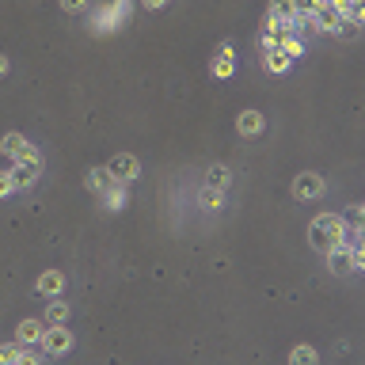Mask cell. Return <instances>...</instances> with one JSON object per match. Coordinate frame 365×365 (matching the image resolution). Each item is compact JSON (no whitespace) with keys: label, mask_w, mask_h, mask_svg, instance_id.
Masks as SVG:
<instances>
[{"label":"cell","mask_w":365,"mask_h":365,"mask_svg":"<svg viewBox=\"0 0 365 365\" xmlns=\"http://www.w3.org/2000/svg\"><path fill=\"white\" fill-rule=\"evenodd\" d=\"M42 335H46V324H42V320H23V324L16 327L19 346H34V342H42Z\"/></svg>","instance_id":"obj_7"},{"label":"cell","mask_w":365,"mask_h":365,"mask_svg":"<svg viewBox=\"0 0 365 365\" xmlns=\"http://www.w3.org/2000/svg\"><path fill=\"white\" fill-rule=\"evenodd\" d=\"M4 73H8V57L0 54V76H4Z\"/></svg>","instance_id":"obj_31"},{"label":"cell","mask_w":365,"mask_h":365,"mask_svg":"<svg viewBox=\"0 0 365 365\" xmlns=\"http://www.w3.org/2000/svg\"><path fill=\"white\" fill-rule=\"evenodd\" d=\"M103 206L107 210H122V206H126V187H122V183L118 187H107L103 190Z\"/></svg>","instance_id":"obj_18"},{"label":"cell","mask_w":365,"mask_h":365,"mask_svg":"<svg viewBox=\"0 0 365 365\" xmlns=\"http://www.w3.org/2000/svg\"><path fill=\"white\" fill-rule=\"evenodd\" d=\"M69 320V305L65 300H54V305H46V324L49 327H65Z\"/></svg>","instance_id":"obj_15"},{"label":"cell","mask_w":365,"mask_h":365,"mask_svg":"<svg viewBox=\"0 0 365 365\" xmlns=\"http://www.w3.org/2000/svg\"><path fill=\"white\" fill-rule=\"evenodd\" d=\"M198 202H202V206H206V210H210V206H213V210H217V206H221V202H225V190H213V187H202V195H198Z\"/></svg>","instance_id":"obj_21"},{"label":"cell","mask_w":365,"mask_h":365,"mask_svg":"<svg viewBox=\"0 0 365 365\" xmlns=\"http://www.w3.org/2000/svg\"><path fill=\"white\" fill-rule=\"evenodd\" d=\"M61 8L65 12H84L88 8V0H61Z\"/></svg>","instance_id":"obj_28"},{"label":"cell","mask_w":365,"mask_h":365,"mask_svg":"<svg viewBox=\"0 0 365 365\" xmlns=\"http://www.w3.org/2000/svg\"><path fill=\"white\" fill-rule=\"evenodd\" d=\"M42 346H46V354L61 357L73 350V335L65 331V327H46V335H42Z\"/></svg>","instance_id":"obj_5"},{"label":"cell","mask_w":365,"mask_h":365,"mask_svg":"<svg viewBox=\"0 0 365 365\" xmlns=\"http://www.w3.org/2000/svg\"><path fill=\"white\" fill-rule=\"evenodd\" d=\"M357 27H362L357 19H346V16H342V19H339V27H335V34H339V38H354Z\"/></svg>","instance_id":"obj_23"},{"label":"cell","mask_w":365,"mask_h":365,"mask_svg":"<svg viewBox=\"0 0 365 365\" xmlns=\"http://www.w3.org/2000/svg\"><path fill=\"white\" fill-rule=\"evenodd\" d=\"M0 153L8 156V160H19V156L27 153V137L23 133H4V137H0Z\"/></svg>","instance_id":"obj_11"},{"label":"cell","mask_w":365,"mask_h":365,"mask_svg":"<svg viewBox=\"0 0 365 365\" xmlns=\"http://www.w3.org/2000/svg\"><path fill=\"white\" fill-rule=\"evenodd\" d=\"M236 130H240L243 137H255V133H263V114H259V111H243L240 118H236Z\"/></svg>","instance_id":"obj_12"},{"label":"cell","mask_w":365,"mask_h":365,"mask_svg":"<svg viewBox=\"0 0 365 365\" xmlns=\"http://www.w3.org/2000/svg\"><path fill=\"white\" fill-rule=\"evenodd\" d=\"M16 365H38V354H34V350H27V346H19Z\"/></svg>","instance_id":"obj_26"},{"label":"cell","mask_w":365,"mask_h":365,"mask_svg":"<svg viewBox=\"0 0 365 365\" xmlns=\"http://www.w3.org/2000/svg\"><path fill=\"white\" fill-rule=\"evenodd\" d=\"M342 232H346V221L339 213H320L309 228V240L316 252H331L335 243H342Z\"/></svg>","instance_id":"obj_1"},{"label":"cell","mask_w":365,"mask_h":365,"mask_svg":"<svg viewBox=\"0 0 365 365\" xmlns=\"http://www.w3.org/2000/svg\"><path fill=\"white\" fill-rule=\"evenodd\" d=\"M324 179L316 175V171H300L297 179H293V198H300V202H316V198H324Z\"/></svg>","instance_id":"obj_3"},{"label":"cell","mask_w":365,"mask_h":365,"mask_svg":"<svg viewBox=\"0 0 365 365\" xmlns=\"http://www.w3.org/2000/svg\"><path fill=\"white\" fill-rule=\"evenodd\" d=\"M270 16L282 19V23H289V19L297 16V8H293V0H270Z\"/></svg>","instance_id":"obj_19"},{"label":"cell","mask_w":365,"mask_h":365,"mask_svg":"<svg viewBox=\"0 0 365 365\" xmlns=\"http://www.w3.org/2000/svg\"><path fill=\"white\" fill-rule=\"evenodd\" d=\"M141 4H145V8H164L168 0H141Z\"/></svg>","instance_id":"obj_30"},{"label":"cell","mask_w":365,"mask_h":365,"mask_svg":"<svg viewBox=\"0 0 365 365\" xmlns=\"http://www.w3.org/2000/svg\"><path fill=\"white\" fill-rule=\"evenodd\" d=\"M12 190H16V183H12V175H8V171H0V198H8Z\"/></svg>","instance_id":"obj_27"},{"label":"cell","mask_w":365,"mask_h":365,"mask_svg":"<svg viewBox=\"0 0 365 365\" xmlns=\"http://www.w3.org/2000/svg\"><path fill=\"white\" fill-rule=\"evenodd\" d=\"M8 175H12V183H16V190H19V187H31L34 179L42 175V156H38V148L27 145V153L16 160V168H12Z\"/></svg>","instance_id":"obj_2"},{"label":"cell","mask_w":365,"mask_h":365,"mask_svg":"<svg viewBox=\"0 0 365 365\" xmlns=\"http://www.w3.org/2000/svg\"><path fill=\"white\" fill-rule=\"evenodd\" d=\"M137 171H141V164H137V156H130V153L111 156V164H107V175H111L114 183H133Z\"/></svg>","instance_id":"obj_4"},{"label":"cell","mask_w":365,"mask_h":365,"mask_svg":"<svg viewBox=\"0 0 365 365\" xmlns=\"http://www.w3.org/2000/svg\"><path fill=\"white\" fill-rule=\"evenodd\" d=\"M263 61H267L270 73H289V65H293V61L282 54V49H270V54H263Z\"/></svg>","instance_id":"obj_17"},{"label":"cell","mask_w":365,"mask_h":365,"mask_svg":"<svg viewBox=\"0 0 365 365\" xmlns=\"http://www.w3.org/2000/svg\"><path fill=\"white\" fill-rule=\"evenodd\" d=\"M16 354H19V342H12V346H0V365H16Z\"/></svg>","instance_id":"obj_24"},{"label":"cell","mask_w":365,"mask_h":365,"mask_svg":"<svg viewBox=\"0 0 365 365\" xmlns=\"http://www.w3.org/2000/svg\"><path fill=\"white\" fill-rule=\"evenodd\" d=\"M107 8H111L114 23H126V19H130V0H111Z\"/></svg>","instance_id":"obj_22"},{"label":"cell","mask_w":365,"mask_h":365,"mask_svg":"<svg viewBox=\"0 0 365 365\" xmlns=\"http://www.w3.org/2000/svg\"><path fill=\"white\" fill-rule=\"evenodd\" d=\"M289 365H316V350L312 346H293Z\"/></svg>","instance_id":"obj_20"},{"label":"cell","mask_w":365,"mask_h":365,"mask_svg":"<svg viewBox=\"0 0 365 365\" xmlns=\"http://www.w3.org/2000/svg\"><path fill=\"white\" fill-rule=\"evenodd\" d=\"M232 42H221V49H217V61H213V76H221V80H228L232 76Z\"/></svg>","instance_id":"obj_10"},{"label":"cell","mask_w":365,"mask_h":365,"mask_svg":"<svg viewBox=\"0 0 365 365\" xmlns=\"http://www.w3.org/2000/svg\"><path fill=\"white\" fill-rule=\"evenodd\" d=\"M339 19H342V12L335 8V4H320V8L312 12V23H316V31H327V34H335Z\"/></svg>","instance_id":"obj_6"},{"label":"cell","mask_w":365,"mask_h":365,"mask_svg":"<svg viewBox=\"0 0 365 365\" xmlns=\"http://www.w3.org/2000/svg\"><path fill=\"white\" fill-rule=\"evenodd\" d=\"M84 183H88V190H96V195H103V190L111 187L114 179L107 175V168H91L88 175H84Z\"/></svg>","instance_id":"obj_13"},{"label":"cell","mask_w":365,"mask_h":365,"mask_svg":"<svg viewBox=\"0 0 365 365\" xmlns=\"http://www.w3.org/2000/svg\"><path fill=\"white\" fill-rule=\"evenodd\" d=\"M91 27H96V34H111L114 27H118V23H114V16H111V8H107V4H103V8H96V16H91Z\"/></svg>","instance_id":"obj_16"},{"label":"cell","mask_w":365,"mask_h":365,"mask_svg":"<svg viewBox=\"0 0 365 365\" xmlns=\"http://www.w3.org/2000/svg\"><path fill=\"white\" fill-rule=\"evenodd\" d=\"M346 221H350V225H362V206H350V210H346Z\"/></svg>","instance_id":"obj_29"},{"label":"cell","mask_w":365,"mask_h":365,"mask_svg":"<svg viewBox=\"0 0 365 365\" xmlns=\"http://www.w3.org/2000/svg\"><path fill=\"white\" fill-rule=\"evenodd\" d=\"M228 179H232V175H228V168H225V164H213V168L206 171V187H213V190H225V187H228Z\"/></svg>","instance_id":"obj_14"},{"label":"cell","mask_w":365,"mask_h":365,"mask_svg":"<svg viewBox=\"0 0 365 365\" xmlns=\"http://www.w3.org/2000/svg\"><path fill=\"white\" fill-rule=\"evenodd\" d=\"M293 8H297V16H312L320 8V0H293Z\"/></svg>","instance_id":"obj_25"},{"label":"cell","mask_w":365,"mask_h":365,"mask_svg":"<svg viewBox=\"0 0 365 365\" xmlns=\"http://www.w3.org/2000/svg\"><path fill=\"white\" fill-rule=\"evenodd\" d=\"M327 255V270L331 274H350V247L346 243H335L331 252H324Z\"/></svg>","instance_id":"obj_8"},{"label":"cell","mask_w":365,"mask_h":365,"mask_svg":"<svg viewBox=\"0 0 365 365\" xmlns=\"http://www.w3.org/2000/svg\"><path fill=\"white\" fill-rule=\"evenodd\" d=\"M61 289H65V274L61 270H42V278H38L42 297H61Z\"/></svg>","instance_id":"obj_9"}]
</instances>
